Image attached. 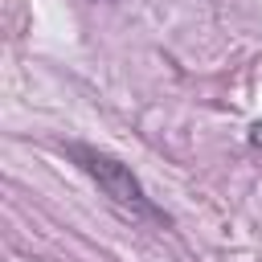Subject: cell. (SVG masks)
Returning <instances> with one entry per match:
<instances>
[{
	"label": "cell",
	"instance_id": "obj_1",
	"mask_svg": "<svg viewBox=\"0 0 262 262\" xmlns=\"http://www.w3.org/2000/svg\"><path fill=\"white\" fill-rule=\"evenodd\" d=\"M66 156L102 188V196H111L119 209H127V213H135V217H147V221H168L156 205H151V196L143 192V184H139V176L123 164V160H115L111 151H98V147H90V143H66Z\"/></svg>",
	"mask_w": 262,
	"mask_h": 262
},
{
	"label": "cell",
	"instance_id": "obj_2",
	"mask_svg": "<svg viewBox=\"0 0 262 262\" xmlns=\"http://www.w3.org/2000/svg\"><path fill=\"white\" fill-rule=\"evenodd\" d=\"M250 147H258V151H262V119L250 127Z\"/></svg>",
	"mask_w": 262,
	"mask_h": 262
},
{
	"label": "cell",
	"instance_id": "obj_3",
	"mask_svg": "<svg viewBox=\"0 0 262 262\" xmlns=\"http://www.w3.org/2000/svg\"><path fill=\"white\" fill-rule=\"evenodd\" d=\"M102 4H115V0H102Z\"/></svg>",
	"mask_w": 262,
	"mask_h": 262
}]
</instances>
